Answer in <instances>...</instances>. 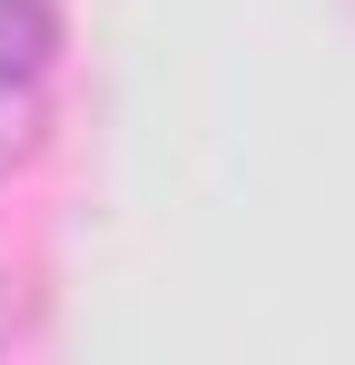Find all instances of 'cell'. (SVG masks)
Segmentation results:
<instances>
[{
  "label": "cell",
  "instance_id": "1",
  "mask_svg": "<svg viewBox=\"0 0 355 365\" xmlns=\"http://www.w3.org/2000/svg\"><path fill=\"white\" fill-rule=\"evenodd\" d=\"M59 60V10L50 0H0V69L10 79H40Z\"/></svg>",
  "mask_w": 355,
  "mask_h": 365
},
{
  "label": "cell",
  "instance_id": "2",
  "mask_svg": "<svg viewBox=\"0 0 355 365\" xmlns=\"http://www.w3.org/2000/svg\"><path fill=\"white\" fill-rule=\"evenodd\" d=\"M40 138H50V99H40V79H10V69H0V178H10Z\"/></svg>",
  "mask_w": 355,
  "mask_h": 365
}]
</instances>
